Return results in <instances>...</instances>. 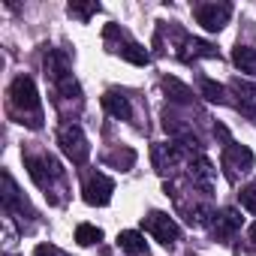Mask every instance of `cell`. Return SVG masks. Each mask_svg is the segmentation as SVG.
<instances>
[{
  "label": "cell",
  "instance_id": "6da1fadb",
  "mask_svg": "<svg viewBox=\"0 0 256 256\" xmlns=\"http://www.w3.org/2000/svg\"><path fill=\"white\" fill-rule=\"evenodd\" d=\"M10 106L12 114L18 118V124L30 126V130H40L42 126V102L36 94V84L30 76H18L10 88Z\"/></svg>",
  "mask_w": 256,
  "mask_h": 256
},
{
  "label": "cell",
  "instance_id": "7a4b0ae2",
  "mask_svg": "<svg viewBox=\"0 0 256 256\" xmlns=\"http://www.w3.org/2000/svg\"><path fill=\"white\" fill-rule=\"evenodd\" d=\"M28 172H30V178L46 190V193H52V187H54V181H60L64 184V169H60V163L54 160V157H28Z\"/></svg>",
  "mask_w": 256,
  "mask_h": 256
},
{
  "label": "cell",
  "instance_id": "3957f363",
  "mask_svg": "<svg viewBox=\"0 0 256 256\" xmlns=\"http://www.w3.org/2000/svg\"><path fill=\"white\" fill-rule=\"evenodd\" d=\"M58 139H60L64 154H66L72 163H84V160L90 157V145H88V139H84V133H82L78 124H64L60 133H58Z\"/></svg>",
  "mask_w": 256,
  "mask_h": 256
},
{
  "label": "cell",
  "instance_id": "277c9868",
  "mask_svg": "<svg viewBox=\"0 0 256 256\" xmlns=\"http://www.w3.org/2000/svg\"><path fill=\"white\" fill-rule=\"evenodd\" d=\"M106 34H112V36H118V42H106L114 54H120V58H126L130 64H136V66H145L148 60H151V54H148V48H142L136 40H130L124 30H118L114 24H108L106 28Z\"/></svg>",
  "mask_w": 256,
  "mask_h": 256
},
{
  "label": "cell",
  "instance_id": "5b68a950",
  "mask_svg": "<svg viewBox=\"0 0 256 256\" xmlns=\"http://www.w3.org/2000/svg\"><path fill=\"white\" fill-rule=\"evenodd\" d=\"M145 229H148L160 244H166V247L181 238V226H178L169 214H163V211H151V214L145 217Z\"/></svg>",
  "mask_w": 256,
  "mask_h": 256
},
{
  "label": "cell",
  "instance_id": "8992f818",
  "mask_svg": "<svg viewBox=\"0 0 256 256\" xmlns=\"http://www.w3.org/2000/svg\"><path fill=\"white\" fill-rule=\"evenodd\" d=\"M82 193H84V202H88V205H96V208H102V205H108V202H112L114 181H112L108 175H102V172H94V175L84 181Z\"/></svg>",
  "mask_w": 256,
  "mask_h": 256
},
{
  "label": "cell",
  "instance_id": "52a82bcc",
  "mask_svg": "<svg viewBox=\"0 0 256 256\" xmlns=\"http://www.w3.org/2000/svg\"><path fill=\"white\" fill-rule=\"evenodd\" d=\"M232 16V6L229 4H199L196 6V22L205 28V30H220Z\"/></svg>",
  "mask_w": 256,
  "mask_h": 256
},
{
  "label": "cell",
  "instance_id": "ba28073f",
  "mask_svg": "<svg viewBox=\"0 0 256 256\" xmlns=\"http://www.w3.org/2000/svg\"><path fill=\"white\" fill-rule=\"evenodd\" d=\"M223 166L229 169V175H232V178H235V175H244V172H250V169H253V151H250V148H244V145L229 142V145H226V151H223Z\"/></svg>",
  "mask_w": 256,
  "mask_h": 256
},
{
  "label": "cell",
  "instance_id": "9c48e42d",
  "mask_svg": "<svg viewBox=\"0 0 256 256\" xmlns=\"http://www.w3.org/2000/svg\"><path fill=\"white\" fill-rule=\"evenodd\" d=\"M187 157V151L181 145H154V166L160 175H169L181 166V160Z\"/></svg>",
  "mask_w": 256,
  "mask_h": 256
},
{
  "label": "cell",
  "instance_id": "30bf717a",
  "mask_svg": "<svg viewBox=\"0 0 256 256\" xmlns=\"http://www.w3.org/2000/svg\"><path fill=\"white\" fill-rule=\"evenodd\" d=\"M102 108L112 118H118V120H130L133 118V106H130V100H126L120 90H106L102 94Z\"/></svg>",
  "mask_w": 256,
  "mask_h": 256
},
{
  "label": "cell",
  "instance_id": "8fae6325",
  "mask_svg": "<svg viewBox=\"0 0 256 256\" xmlns=\"http://www.w3.org/2000/svg\"><path fill=\"white\" fill-rule=\"evenodd\" d=\"M190 181L196 184V187H202V190H211V181H214V169H211V163L199 154L196 160H190Z\"/></svg>",
  "mask_w": 256,
  "mask_h": 256
},
{
  "label": "cell",
  "instance_id": "7c38bea8",
  "mask_svg": "<svg viewBox=\"0 0 256 256\" xmlns=\"http://www.w3.org/2000/svg\"><path fill=\"white\" fill-rule=\"evenodd\" d=\"M238 226H241V214H238L235 208H226V211H220L217 220H214V235H217V238H229Z\"/></svg>",
  "mask_w": 256,
  "mask_h": 256
},
{
  "label": "cell",
  "instance_id": "4fadbf2b",
  "mask_svg": "<svg viewBox=\"0 0 256 256\" xmlns=\"http://www.w3.org/2000/svg\"><path fill=\"white\" fill-rule=\"evenodd\" d=\"M232 64L241 70V72H247V76H256V48L253 46H235V52H232Z\"/></svg>",
  "mask_w": 256,
  "mask_h": 256
},
{
  "label": "cell",
  "instance_id": "5bb4252c",
  "mask_svg": "<svg viewBox=\"0 0 256 256\" xmlns=\"http://www.w3.org/2000/svg\"><path fill=\"white\" fill-rule=\"evenodd\" d=\"M184 60H193V58H220L217 54V48L211 46V42H205V40H193V36H184Z\"/></svg>",
  "mask_w": 256,
  "mask_h": 256
},
{
  "label": "cell",
  "instance_id": "9a60e30c",
  "mask_svg": "<svg viewBox=\"0 0 256 256\" xmlns=\"http://www.w3.org/2000/svg\"><path fill=\"white\" fill-rule=\"evenodd\" d=\"M118 247H120L124 253H130V256H142V253H145V238H142L136 229H126V232L118 235Z\"/></svg>",
  "mask_w": 256,
  "mask_h": 256
},
{
  "label": "cell",
  "instance_id": "2e32d148",
  "mask_svg": "<svg viewBox=\"0 0 256 256\" xmlns=\"http://www.w3.org/2000/svg\"><path fill=\"white\" fill-rule=\"evenodd\" d=\"M163 90H166V96H169V100H175V102H193V90H190L184 82L172 78V76H166V78H163Z\"/></svg>",
  "mask_w": 256,
  "mask_h": 256
},
{
  "label": "cell",
  "instance_id": "e0dca14e",
  "mask_svg": "<svg viewBox=\"0 0 256 256\" xmlns=\"http://www.w3.org/2000/svg\"><path fill=\"white\" fill-rule=\"evenodd\" d=\"M232 90H238L241 106H244L250 114H256V84H244L241 78H235V82H232Z\"/></svg>",
  "mask_w": 256,
  "mask_h": 256
},
{
  "label": "cell",
  "instance_id": "ac0fdd59",
  "mask_svg": "<svg viewBox=\"0 0 256 256\" xmlns=\"http://www.w3.org/2000/svg\"><path fill=\"white\" fill-rule=\"evenodd\" d=\"M76 241H78L82 247L100 244V241H102V229H100V226H90V223H82V226L76 229Z\"/></svg>",
  "mask_w": 256,
  "mask_h": 256
},
{
  "label": "cell",
  "instance_id": "d6986e66",
  "mask_svg": "<svg viewBox=\"0 0 256 256\" xmlns=\"http://www.w3.org/2000/svg\"><path fill=\"white\" fill-rule=\"evenodd\" d=\"M96 12H100V4H96V0H90V4H70V16L78 18V22H88V18L96 16Z\"/></svg>",
  "mask_w": 256,
  "mask_h": 256
},
{
  "label": "cell",
  "instance_id": "ffe728a7",
  "mask_svg": "<svg viewBox=\"0 0 256 256\" xmlns=\"http://www.w3.org/2000/svg\"><path fill=\"white\" fill-rule=\"evenodd\" d=\"M202 94H205V100H211V102H223V96H226V90H223L220 84H214L211 78H202Z\"/></svg>",
  "mask_w": 256,
  "mask_h": 256
},
{
  "label": "cell",
  "instance_id": "44dd1931",
  "mask_svg": "<svg viewBox=\"0 0 256 256\" xmlns=\"http://www.w3.org/2000/svg\"><path fill=\"white\" fill-rule=\"evenodd\" d=\"M238 199H241V208H247L250 214H256V181L247 184V187L238 193Z\"/></svg>",
  "mask_w": 256,
  "mask_h": 256
},
{
  "label": "cell",
  "instance_id": "7402d4cb",
  "mask_svg": "<svg viewBox=\"0 0 256 256\" xmlns=\"http://www.w3.org/2000/svg\"><path fill=\"white\" fill-rule=\"evenodd\" d=\"M108 163H114V166H120V169H130V166L136 163V154L126 148L124 154H112V157H108Z\"/></svg>",
  "mask_w": 256,
  "mask_h": 256
},
{
  "label": "cell",
  "instance_id": "603a6c76",
  "mask_svg": "<svg viewBox=\"0 0 256 256\" xmlns=\"http://www.w3.org/2000/svg\"><path fill=\"white\" fill-rule=\"evenodd\" d=\"M36 256H70V253H64V250L54 247V244H40V247H36Z\"/></svg>",
  "mask_w": 256,
  "mask_h": 256
},
{
  "label": "cell",
  "instance_id": "cb8c5ba5",
  "mask_svg": "<svg viewBox=\"0 0 256 256\" xmlns=\"http://www.w3.org/2000/svg\"><path fill=\"white\" fill-rule=\"evenodd\" d=\"M250 241H253V247H256V223L250 226Z\"/></svg>",
  "mask_w": 256,
  "mask_h": 256
}]
</instances>
